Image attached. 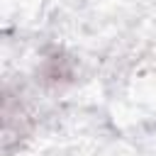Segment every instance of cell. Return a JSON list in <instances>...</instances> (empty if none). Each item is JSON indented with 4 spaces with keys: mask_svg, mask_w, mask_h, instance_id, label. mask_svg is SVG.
Instances as JSON below:
<instances>
[{
    "mask_svg": "<svg viewBox=\"0 0 156 156\" xmlns=\"http://www.w3.org/2000/svg\"><path fill=\"white\" fill-rule=\"evenodd\" d=\"M34 129V110L24 100L20 90L12 85H5V100H2V144L10 151L12 144H20L27 139Z\"/></svg>",
    "mask_w": 156,
    "mask_h": 156,
    "instance_id": "1",
    "label": "cell"
},
{
    "mask_svg": "<svg viewBox=\"0 0 156 156\" xmlns=\"http://www.w3.org/2000/svg\"><path fill=\"white\" fill-rule=\"evenodd\" d=\"M39 76H41L44 85H49V88H63V85H68L73 80V63L61 51H54L51 56L44 58Z\"/></svg>",
    "mask_w": 156,
    "mask_h": 156,
    "instance_id": "2",
    "label": "cell"
}]
</instances>
